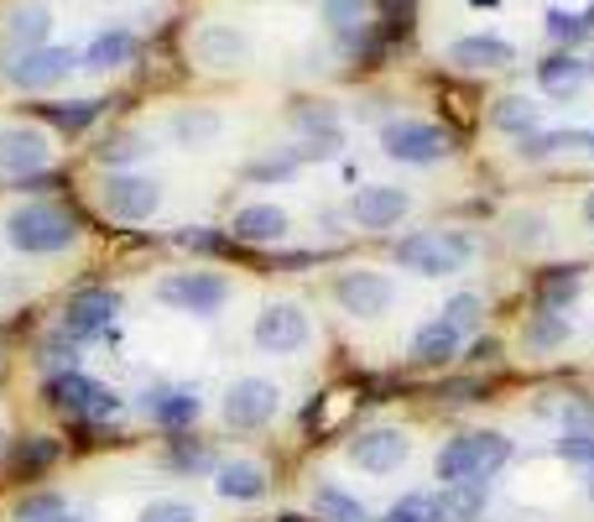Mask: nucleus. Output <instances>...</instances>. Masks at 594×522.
Instances as JSON below:
<instances>
[{"instance_id":"1","label":"nucleus","mask_w":594,"mask_h":522,"mask_svg":"<svg viewBox=\"0 0 594 522\" xmlns=\"http://www.w3.org/2000/svg\"><path fill=\"white\" fill-rule=\"evenodd\" d=\"M6 241L17 245L21 257H52V251H69V245L79 241V220H73V209L37 199V204L11 209Z\"/></svg>"},{"instance_id":"2","label":"nucleus","mask_w":594,"mask_h":522,"mask_svg":"<svg viewBox=\"0 0 594 522\" xmlns=\"http://www.w3.org/2000/svg\"><path fill=\"white\" fill-rule=\"evenodd\" d=\"M511 460V439L495 434V429H475V434L449 439L433 460L443 486H459V481H491L495 470Z\"/></svg>"},{"instance_id":"3","label":"nucleus","mask_w":594,"mask_h":522,"mask_svg":"<svg viewBox=\"0 0 594 522\" xmlns=\"http://www.w3.org/2000/svg\"><path fill=\"white\" fill-rule=\"evenodd\" d=\"M396 267H407L417 278H449V272H464L470 257H475V241L464 230H417L407 241H396Z\"/></svg>"},{"instance_id":"4","label":"nucleus","mask_w":594,"mask_h":522,"mask_svg":"<svg viewBox=\"0 0 594 522\" xmlns=\"http://www.w3.org/2000/svg\"><path fill=\"white\" fill-rule=\"evenodd\" d=\"M381 152L396 157V162H412V168H427V162H443V157L454 152V137L433 121H386L381 126Z\"/></svg>"},{"instance_id":"5","label":"nucleus","mask_w":594,"mask_h":522,"mask_svg":"<svg viewBox=\"0 0 594 522\" xmlns=\"http://www.w3.org/2000/svg\"><path fill=\"white\" fill-rule=\"evenodd\" d=\"M157 298L178 313H193V319H209L230 303V282L220 272H168L157 282Z\"/></svg>"},{"instance_id":"6","label":"nucleus","mask_w":594,"mask_h":522,"mask_svg":"<svg viewBox=\"0 0 594 522\" xmlns=\"http://www.w3.org/2000/svg\"><path fill=\"white\" fill-rule=\"evenodd\" d=\"M42 402L58 408V413H69V418H110L120 408L110 387L89 382V377H79V371H58V377H48V382H42Z\"/></svg>"},{"instance_id":"7","label":"nucleus","mask_w":594,"mask_h":522,"mask_svg":"<svg viewBox=\"0 0 594 522\" xmlns=\"http://www.w3.org/2000/svg\"><path fill=\"white\" fill-rule=\"evenodd\" d=\"M334 298H340L344 313H355V319H381V313L396 303V282L386 272H371V267H350L334 278Z\"/></svg>"},{"instance_id":"8","label":"nucleus","mask_w":594,"mask_h":522,"mask_svg":"<svg viewBox=\"0 0 594 522\" xmlns=\"http://www.w3.org/2000/svg\"><path fill=\"white\" fill-rule=\"evenodd\" d=\"M100 204L125 220V225H137V220H152L157 204H162V183L157 178H141V173H110L100 178Z\"/></svg>"},{"instance_id":"9","label":"nucleus","mask_w":594,"mask_h":522,"mask_svg":"<svg viewBox=\"0 0 594 522\" xmlns=\"http://www.w3.org/2000/svg\"><path fill=\"white\" fill-rule=\"evenodd\" d=\"M79 63L73 48H32V52H6V84L17 89H52L63 84Z\"/></svg>"},{"instance_id":"10","label":"nucleus","mask_w":594,"mask_h":522,"mask_svg":"<svg viewBox=\"0 0 594 522\" xmlns=\"http://www.w3.org/2000/svg\"><path fill=\"white\" fill-rule=\"evenodd\" d=\"M308 340H313V324L298 303H266L255 313V345L266 355H298Z\"/></svg>"},{"instance_id":"11","label":"nucleus","mask_w":594,"mask_h":522,"mask_svg":"<svg viewBox=\"0 0 594 522\" xmlns=\"http://www.w3.org/2000/svg\"><path fill=\"white\" fill-rule=\"evenodd\" d=\"M282 408V392L266 377H240L230 392H224V423L230 429H266Z\"/></svg>"},{"instance_id":"12","label":"nucleus","mask_w":594,"mask_h":522,"mask_svg":"<svg viewBox=\"0 0 594 522\" xmlns=\"http://www.w3.org/2000/svg\"><path fill=\"white\" fill-rule=\"evenodd\" d=\"M412 209V193L407 189H391V183H365V189H355V199H350V220H355L360 230H391L402 225Z\"/></svg>"},{"instance_id":"13","label":"nucleus","mask_w":594,"mask_h":522,"mask_svg":"<svg viewBox=\"0 0 594 522\" xmlns=\"http://www.w3.org/2000/svg\"><path fill=\"white\" fill-rule=\"evenodd\" d=\"M115 313H120V293H110V288H89V293H79L69 309H63L58 330L84 345V340H94V334H100L104 324L115 319Z\"/></svg>"},{"instance_id":"14","label":"nucleus","mask_w":594,"mask_h":522,"mask_svg":"<svg viewBox=\"0 0 594 522\" xmlns=\"http://www.w3.org/2000/svg\"><path fill=\"white\" fill-rule=\"evenodd\" d=\"M412 439L402 429H365V434L350 444V465L371 470V475H391L396 465H407Z\"/></svg>"},{"instance_id":"15","label":"nucleus","mask_w":594,"mask_h":522,"mask_svg":"<svg viewBox=\"0 0 594 522\" xmlns=\"http://www.w3.org/2000/svg\"><path fill=\"white\" fill-rule=\"evenodd\" d=\"M48 168V137L37 126H6L0 131V173L32 178Z\"/></svg>"},{"instance_id":"16","label":"nucleus","mask_w":594,"mask_h":522,"mask_svg":"<svg viewBox=\"0 0 594 522\" xmlns=\"http://www.w3.org/2000/svg\"><path fill=\"white\" fill-rule=\"evenodd\" d=\"M48 32H52V11L48 0H17L11 11H6V52H32V48H48Z\"/></svg>"},{"instance_id":"17","label":"nucleus","mask_w":594,"mask_h":522,"mask_svg":"<svg viewBox=\"0 0 594 522\" xmlns=\"http://www.w3.org/2000/svg\"><path fill=\"white\" fill-rule=\"evenodd\" d=\"M449 63H454V69H470V73H491V69L516 63V48H511L506 37L475 32V37H459L454 48H449Z\"/></svg>"},{"instance_id":"18","label":"nucleus","mask_w":594,"mask_h":522,"mask_svg":"<svg viewBox=\"0 0 594 522\" xmlns=\"http://www.w3.org/2000/svg\"><path fill=\"white\" fill-rule=\"evenodd\" d=\"M193 52H199V63H209V69H235V63H245L251 58V37L240 32V27H204V32L193 37Z\"/></svg>"},{"instance_id":"19","label":"nucleus","mask_w":594,"mask_h":522,"mask_svg":"<svg viewBox=\"0 0 594 522\" xmlns=\"http://www.w3.org/2000/svg\"><path fill=\"white\" fill-rule=\"evenodd\" d=\"M230 235L245 245H272L288 235V209H276V204H245L230 220Z\"/></svg>"},{"instance_id":"20","label":"nucleus","mask_w":594,"mask_h":522,"mask_svg":"<svg viewBox=\"0 0 594 522\" xmlns=\"http://www.w3.org/2000/svg\"><path fill=\"white\" fill-rule=\"evenodd\" d=\"M214 491H220L224 502H261L266 496V470L255 465V460H224L214 470Z\"/></svg>"},{"instance_id":"21","label":"nucleus","mask_w":594,"mask_h":522,"mask_svg":"<svg viewBox=\"0 0 594 522\" xmlns=\"http://www.w3.org/2000/svg\"><path fill=\"white\" fill-rule=\"evenodd\" d=\"M485 481H459V486H443L433 496V518L439 522H480L485 518Z\"/></svg>"},{"instance_id":"22","label":"nucleus","mask_w":594,"mask_h":522,"mask_svg":"<svg viewBox=\"0 0 594 522\" xmlns=\"http://www.w3.org/2000/svg\"><path fill=\"white\" fill-rule=\"evenodd\" d=\"M590 73H594V63H584V58H574V52H558V58L537 63V84H543V94H553V100H568V94L584 89Z\"/></svg>"},{"instance_id":"23","label":"nucleus","mask_w":594,"mask_h":522,"mask_svg":"<svg viewBox=\"0 0 594 522\" xmlns=\"http://www.w3.org/2000/svg\"><path fill=\"white\" fill-rule=\"evenodd\" d=\"M137 32H125V27H110V32H100L94 42L84 48V69L94 73H110V69H125L131 58H137Z\"/></svg>"},{"instance_id":"24","label":"nucleus","mask_w":594,"mask_h":522,"mask_svg":"<svg viewBox=\"0 0 594 522\" xmlns=\"http://www.w3.org/2000/svg\"><path fill=\"white\" fill-rule=\"evenodd\" d=\"M147 413H152V423H162V429H188V423L199 418V398H193L188 387H152V392H147Z\"/></svg>"},{"instance_id":"25","label":"nucleus","mask_w":594,"mask_h":522,"mask_svg":"<svg viewBox=\"0 0 594 522\" xmlns=\"http://www.w3.org/2000/svg\"><path fill=\"white\" fill-rule=\"evenodd\" d=\"M459 340H464V330H454L449 319H433V324H423V330L412 334V361L417 365H443L459 355Z\"/></svg>"},{"instance_id":"26","label":"nucleus","mask_w":594,"mask_h":522,"mask_svg":"<svg viewBox=\"0 0 594 522\" xmlns=\"http://www.w3.org/2000/svg\"><path fill=\"white\" fill-rule=\"evenodd\" d=\"M6 465L17 481H37L48 465H58V439L48 434H32V439H17V450L6 454Z\"/></svg>"},{"instance_id":"27","label":"nucleus","mask_w":594,"mask_h":522,"mask_svg":"<svg viewBox=\"0 0 594 522\" xmlns=\"http://www.w3.org/2000/svg\"><path fill=\"white\" fill-rule=\"evenodd\" d=\"M220 116H214V110H199V104H188V110H178V116H172V141H178V147H193V152H199V147H209V141L220 137Z\"/></svg>"},{"instance_id":"28","label":"nucleus","mask_w":594,"mask_h":522,"mask_svg":"<svg viewBox=\"0 0 594 522\" xmlns=\"http://www.w3.org/2000/svg\"><path fill=\"white\" fill-rule=\"evenodd\" d=\"M323 21H329V32L340 37L344 48H360L365 42V0H323Z\"/></svg>"},{"instance_id":"29","label":"nucleus","mask_w":594,"mask_h":522,"mask_svg":"<svg viewBox=\"0 0 594 522\" xmlns=\"http://www.w3.org/2000/svg\"><path fill=\"white\" fill-rule=\"evenodd\" d=\"M563 340H568V319H563V313L537 309V313H532V319L522 324V345L532 350V355H543V350H558Z\"/></svg>"},{"instance_id":"30","label":"nucleus","mask_w":594,"mask_h":522,"mask_svg":"<svg viewBox=\"0 0 594 522\" xmlns=\"http://www.w3.org/2000/svg\"><path fill=\"white\" fill-rule=\"evenodd\" d=\"M578 288H584V282H578L574 267H553V272H543V282H537V309L563 313L578 298Z\"/></svg>"},{"instance_id":"31","label":"nucleus","mask_w":594,"mask_h":522,"mask_svg":"<svg viewBox=\"0 0 594 522\" xmlns=\"http://www.w3.org/2000/svg\"><path fill=\"white\" fill-rule=\"evenodd\" d=\"M491 126L495 131H511V137H526V131H537V104L526 100V94H506V100L491 104Z\"/></svg>"},{"instance_id":"32","label":"nucleus","mask_w":594,"mask_h":522,"mask_svg":"<svg viewBox=\"0 0 594 522\" xmlns=\"http://www.w3.org/2000/svg\"><path fill=\"white\" fill-rule=\"evenodd\" d=\"M313 512H319L323 522H371V518H365V506H360L350 491H344V486H329V481L313 491Z\"/></svg>"},{"instance_id":"33","label":"nucleus","mask_w":594,"mask_h":522,"mask_svg":"<svg viewBox=\"0 0 594 522\" xmlns=\"http://www.w3.org/2000/svg\"><path fill=\"white\" fill-rule=\"evenodd\" d=\"M568 147H590V137H584V131H526L516 152H522L526 162H543V157H558V152H568Z\"/></svg>"},{"instance_id":"34","label":"nucleus","mask_w":594,"mask_h":522,"mask_svg":"<svg viewBox=\"0 0 594 522\" xmlns=\"http://www.w3.org/2000/svg\"><path fill=\"white\" fill-rule=\"evenodd\" d=\"M147 152H152L147 137H137V131H115V137H104L100 147H94V162H104V168H125V162H141Z\"/></svg>"},{"instance_id":"35","label":"nucleus","mask_w":594,"mask_h":522,"mask_svg":"<svg viewBox=\"0 0 594 522\" xmlns=\"http://www.w3.org/2000/svg\"><path fill=\"white\" fill-rule=\"evenodd\" d=\"M69 506H63V491H27L17 506H11V522H52L63 518Z\"/></svg>"},{"instance_id":"36","label":"nucleus","mask_w":594,"mask_h":522,"mask_svg":"<svg viewBox=\"0 0 594 522\" xmlns=\"http://www.w3.org/2000/svg\"><path fill=\"white\" fill-rule=\"evenodd\" d=\"M42 116H48L58 131H84L94 116H100V100H63V104H42Z\"/></svg>"},{"instance_id":"37","label":"nucleus","mask_w":594,"mask_h":522,"mask_svg":"<svg viewBox=\"0 0 594 522\" xmlns=\"http://www.w3.org/2000/svg\"><path fill=\"white\" fill-rule=\"evenodd\" d=\"M37 361L48 365L52 377H58V371H73V361H79V340H69L63 330L48 334V340H42V355H37Z\"/></svg>"},{"instance_id":"38","label":"nucleus","mask_w":594,"mask_h":522,"mask_svg":"<svg viewBox=\"0 0 594 522\" xmlns=\"http://www.w3.org/2000/svg\"><path fill=\"white\" fill-rule=\"evenodd\" d=\"M381 522H439L433 518V496L427 491H407L402 502H391V512Z\"/></svg>"},{"instance_id":"39","label":"nucleus","mask_w":594,"mask_h":522,"mask_svg":"<svg viewBox=\"0 0 594 522\" xmlns=\"http://www.w3.org/2000/svg\"><path fill=\"white\" fill-rule=\"evenodd\" d=\"M168 465H172V470H188V475H193V470H209V465H214V454H209L204 444L172 439V444H168Z\"/></svg>"},{"instance_id":"40","label":"nucleus","mask_w":594,"mask_h":522,"mask_svg":"<svg viewBox=\"0 0 594 522\" xmlns=\"http://www.w3.org/2000/svg\"><path fill=\"white\" fill-rule=\"evenodd\" d=\"M553 450H558L563 460H590L594 465V423H584V429H563Z\"/></svg>"},{"instance_id":"41","label":"nucleus","mask_w":594,"mask_h":522,"mask_svg":"<svg viewBox=\"0 0 594 522\" xmlns=\"http://www.w3.org/2000/svg\"><path fill=\"white\" fill-rule=\"evenodd\" d=\"M137 522H199V512L188 502H172V496H162V502H147L141 506Z\"/></svg>"},{"instance_id":"42","label":"nucleus","mask_w":594,"mask_h":522,"mask_svg":"<svg viewBox=\"0 0 594 522\" xmlns=\"http://www.w3.org/2000/svg\"><path fill=\"white\" fill-rule=\"evenodd\" d=\"M292 121L303 126L308 137H334L340 126H334V110L329 104H308V110H292Z\"/></svg>"},{"instance_id":"43","label":"nucleus","mask_w":594,"mask_h":522,"mask_svg":"<svg viewBox=\"0 0 594 522\" xmlns=\"http://www.w3.org/2000/svg\"><path fill=\"white\" fill-rule=\"evenodd\" d=\"M443 319H449L454 330H470V324L480 319V298L475 293H454L449 298V309H443Z\"/></svg>"},{"instance_id":"44","label":"nucleus","mask_w":594,"mask_h":522,"mask_svg":"<svg viewBox=\"0 0 594 522\" xmlns=\"http://www.w3.org/2000/svg\"><path fill=\"white\" fill-rule=\"evenodd\" d=\"M547 32L558 37V42H578V37L590 32V17H568V11H547Z\"/></svg>"},{"instance_id":"45","label":"nucleus","mask_w":594,"mask_h":522,"mask_svg":"<svg viewBox=\"0 0 594 522\" xmlns=\"http://www.w3.org/2000/svg\"><path fill=\"white\" fill-rule=\"evenodd\" d=\"M584 225L594 230V193H590V199H584Z\"/></svg>"},{"instance_id":"46","label":"nucleus","mask_w":594,"mask_h":522,"mask_svg":"<svg viewBox=\"0 0 594 522\" xmlns=\"http://www.w3.org/2000/svg\"><path fill=\"white\" fill-rule=\"evenodd\" d=\"M584 491H590V502H594V465H590V486H584Z\"/></svg>"},{"instance_id":"47","label":"nucleus","mask_w":594,"mask_h":522,"mask_svg":"<svg viewBox=\"0 0 594 522\" xmlns=\"http://www.w3.org/2000/svg\"><path fill=\"white\" fill-rule=\"evenodd\" d=\"M52 522H79V518H69V512H63V518H52Z\"/></svg>"},{"instance_id":"48","label":"nucleus","mask_w":594,"mask_h":522,"mask_svg":"<svg viewBox=\"0 0 594 522\" xmlns=\"http://www.w3.org/2000/svg\"><path fill=\"white\" fill-rule=\"evenodd\" d=\"M475 6H495V0H475Z\"/></svg>"},{"instance_id":"49","label":"nucleus","mask_w":594,"mask_h":522,"mask_svg":"<svg viewBox=\"0 0 594 522\" xmlns=\"http://www.w3.org/2000/svg\"><path fill=\"white\" fill-rule=\"evenodd\" d=\"M0 454H6V434H0Z\"/></svg>"},{"instance_id":"50","label":"nucleus","mask_w":594,"mask_h":522,"mask_svg":"<svg viewBox=\"0 0 594 522\" xmlns=\"http://www.w3.org/2000/svg\"><path fill=\"white\" fill-rule=\"evenodd\" d=\"M590 27H594V11H590Z\"/></svg>"},{"instance_id":"51","label":"nucleus","mask_w":594,"mask_h":522,"mask_svg":"<svg viewBox=\"0 0 594 522\" xmlns=\"http://www.w3.org/2000/svg\"><path fill=\"white\" fill-rule=\"evenodd\" d=\"M590 152H594V137H590Z\"/></svg>"}]
</instances>
